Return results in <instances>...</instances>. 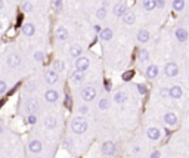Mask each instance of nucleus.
<instances>
[{
	"label": "nucleus",
	"instance_id": "1",
	"mask_svg": "<svg viewBox=\"0 0 189 158\" xmlns=\"http://www.w3.org/2000/svg\"><path fill=\"white\" fill-rule=\"evenodd\" d=\"M71 130L76 135H83L87 130V120H84L83 117H76L71 120Z\"/></svg>",
	"mask_w": 189,
	"mask_h": 158
},
{
	"label": "nucleus",
	"instance_id": "2",
	"mask_svg": "<svg viewBox=\"0 0 189 158\" xmlns=\"http://www.w3.org/2000/svg\"><path fill=\"white\" fill-rule=\"evenodd\" d=\"M96 98V89L93 86H86L83 90H81V99L86 102H92L95 101Z\"/></svg>",
	"mask_w": 189,
	"mask_h": 158
},
{
	"label": "nucleus",
	"instance_id": "3",
	"mask_svg": "<svg viewBox=\"0 0 189 158\" xmlns=\"http://www.w3.org/2000/svg\"><path fill=\"white\" fill-rule=\"evenodd\" d=\"M115 152H117V146H115L114 142L106 140V142L102 143V154H103V155H106V157H114Z\"/></svg>",
	"mask_w": 189,
	"mask_h": 158
},
{
	"label": "nucleus",
	"instance_id": "4",
	"mask_svg": "<svg viewBox=\"0 0 189 158\" xmlns=\"http://www.w3.org/2000/svg\"><path fill=\"white\" fill-rule=\"evenodd\" d=\"M164 74L166 77L171 79V77H176L179 74V67L176 62H167L166 67H164Z\"/></svg>",
	"mask_w": 189,
	"mask_h": 158
},
{
	"label": "nucleus",
	"instance_id": "5",
	"mask_svg": "<svg viewBox=\"0 0 189 158\" xmlns=\"http://www.w3.org/2000/svg\"><path fill=\"white\" fill-rule=\"evenodd\" d=\"M45 80L47 84H56L59 81V76L55 69H46L45 71Z\"/></svg>",
	"mask_w": 189,
	"mask_h": 158
},
{
	"label": "nucleus",
	"instance_id": "6",
	"mask_svg": "<svg viewBox=\"0 0 189 158\" xmlns=\"http://www.w3.org/2000/svg\"><path fill=\"white\" fill-rule=\"evenodd\" d=\"M174 37L177 39V42L180 43H185V42H188V30L186 28H183V27H177L176 30H174Z\"/></svg>",
	"mask_w": 189,
	"mask_h": 158
},
{
	"label": "nucleus",
	"instance_id": "7",
	"mask_svg": "<svg viewBox=\"0 0 189 158\" xmlns=\"http://www.w3.org/2000/svg\"><path fill=\"white\" fill-rule=\"evenodd\" d=\"M126 12H127V5H126L124 0H123V2H118V3L112 8V13H114L115 16H124Z\"/></svg>",
	"mask_w": 189,
	"mask_h": 158
},
{
	"label": "nucleus",
	"instance_id": "8",
	"mask_svg": "<svg viewBox=\"0 0 189 158\" xmlns=\"http://www.w3.org/2000/svg\"><path fill=\"white\" fill-rule=\"evenodd\" d=\"M158 74H160V68L157 67L155 64H151V65H148L146 71H145V76H146V79H148V80L157 79V77H158Z\"/></svg>",
	"mask_w": 189,
	"mask_h": 158
},
{
	"label": "nucleus",
	"instance_id": "9",
	"mask_svg": "<svg viewBox=\"0 0 189 158\" xmlns=\"http://www.w3.org/2000/svg\"><path fill=\"white\" fill-rule=\"evenodd\" d=\"M164 123H166L168 127H176L179 123V120H177V115L174 113H166L164 114Z\"/></svg>",
	"mask_w": 189,
	"mask_h": 158
},
{
	"label": "nucleus",
	"instance_id": "10",
	"mask_svg": "<svg viewBox=\"0 0 189 158\" xmlns=\"http://www.w3.org/2000/svg\"><path fill=\"white\" fill-rule=\"evenodd\" d=\"M146 136H148V139H151V140H160L163 133H161V130H160L158 127H148Z\"/></svg>",
	"mask_w": 189,
	"mask_h": 158
},
{
	"label": "nucleus",
	"instance_id": "11",
	"mask_svg": "<svg viewBox=\"0 0 189 158\" xmlns=\"http://www.w3.org/2000/svg\"><path fill=\"white\" fill-rule=\"evenodd\" d=\"M90 65V61H89V58H86V56H80L77 58V61H76V68H77L78 71H86L87 68H89Z\"/></svg>",
	"mask_w": 189,
	"mask_h": 158
},
{
	"label": "nucleus",
	"instance_id": "12",
	"mask_svg": "<svg viewBox=\"0 0 189 158\" xmlns=\"http://www.w3.org/2000/svg\"><path fill=\"white\" fill-rule=\"evenodd\" d=\"M28 149H30V152H33V154H40V152L43 151V145H42L40 140L31 139L30 143H28Z\"/></svg>",
	"mask_w": 189,
	"mask_h": 158
},
{
	"label": "nucleus",
	"instance_id": "13",
	"mask_svg": "<svg viewBox=\"0 0 189 158\" xmlns=\"http://www.w3.org/2000/svg\"><path fill=\"white\" fill-rule=\"evenodd\" d=\"M21 31H22V34L25 37H33L34 34H35V25L31 22H25L21 27Z\"/></svg>",
	"mask_w": 189,
	"mask_h": 158
},
{
	"label": "nucleus",
	"instance_id": "14",
	"mask_svg": "<svg viewBox=\"0 0 189 158\" xmlns=\"http://www.w3.org/2000/svg\"><path fill=\"white\" fill-rule=\"evenodd\" d=\"M168 89H170V98H173V99H180L183 96V89L179 84H173Z\"/></svg>",
	"mask_w": 189,
	"mask_h": 158
},
{
	"label": "nucleus",
	"instance_id": "15",
	"mask_svg": "<svg viewBox=\"0 0 189 158\" xmlns=\"http://www.w3.org/2000/svg\"><path fill=\"white\" fill-rule=\"evenodd\" d=\"M8 65L12 68H16L21 65V56L18 53H11L8 55Z\"/></svg>",
	"mask_w": 189,
	"mask_h": 158
},
{
	"label": "nucleus",
	"instance_id": "16",
	"mask_svg": "<svg viewBox=\"0 0 189 158\" xmlns=\"http://www.w3.org/2000/svg\"><path fill=\"white\" fill-rule=\"evenodd\" d=\"M71 81H73V84H81L83 81H84V72L83 71H78L76 69L73 74H71Z\"/></svg>",
	"mask_w": 189,
	"mask_h": 158
},
{
	"label": "nucleus",
	"instance_id": "17",
	"mask_svg": "<svg viewBox=\"0 0 189 158\" xmlns=\"http://www.w3.org/2000/svg\"><path fill=\"white\" fill-rule=\"evenodd\" d=\"M56 39L58 40H61V42H65V40H68V37H69V33H68L67 28H64V27H58L56 28Z\"/></svg>",
	"mask_w": 189,
	"mask_h": 158
},
{
	"label": "nucleus",
	"instance_id": "18",
	"mask_svg": "<svg viewBox=\"0 0 189 158\" xmlns=\"http://www.w3.org/2000/svg\"><path fill=\"white\" fill-rule=\"evenodd\" d=\"M123 22L126 24V25H133L136 22V13L132 11H127L126 15L123 16Z\"/></svg>",
	"mask_w": 189,
	"mask_h": 158
},
{
	"label": "nucleus",
	"instance_id": "19",
	"mask_svg": "<svg viewBox=\"0 0 189 158\" xmlns=\"http://www.w3.org/2000/svg\"><path fill=\"white\" fill-rule=\"evenodd\" d=\"M69 55L73 58H80L83 55V46L80 45H71L69 46Z\"/></svg>",
	"mask_w": 189,
	"mask_h": 158
},
{
	"label": "nucleus",
	"instance_id": "20",
	"mask_svg": "<svg viewBox=\"0 0 189 158\" xmlns=\"http://www.w3.org/2000/svg\"><path fill=\"white\" fill-rule=\"evenodd\" d=\"M25 109L30 114H34L39 109V102L35 101V99H28V101L25 102Z\"/></svg>",
	"mask_w": 189,
	"mask_h": 158
},
{
	"label": "nucleus",
	"instance_id": "21",
	"mask_svg": "<svg viewBox=\"0 0 189 158\" xmlns=\"http://www.w3.org/2000/svg\"><path fill=\"white\" fill-rule=\"evenodd\" d=\"M45 99L47 102H50V103H53V102H56L59 99V93L56 90H53V89H50V90H47L45 93Z\"/></svg>",
	"mask_w": 189,
	"mask_h": 158
},
{
	"label": "nucleus",
	"instance_id": "22",
	"mask_svg": "<svg viewBox=\"0 0 189 158\" xmlns=\"http://www.w3.org/2000/svg\"><path fill=\"white\" fill-rule=\"evenodd\" d=\"M149 37H151V34H149L148 30H139V31H137V35H136V39H137L139 43H146V42L149 40Z\"/></svg>",
	"mask_w": 189,
	"mask_h": 158
},
{
	"label": "nucleus",
	"instance_id": "23",
	"mask_svg": "<svg viewBox=\"0 0 189 158\" xmlns=\"http://www.w3.org/2000/svg\"><path fill=\"white\" fill-rule=\"evenodd\" d=\"M43 124H45V127L47 130H53V129H56V126H58V118H55V117H46Z\"/></svg>",
	"mask_w": 189,
	"mask_h": 158
},
{
	"label": "nucleus",
	"instance_id": "24",
	"mask_svg": "<svg viewBox=\"0 0 189 158\" xmlns=\"http://www.w3.org/2000/svg\"><path fill=\"white\" fill-rule=\"evenodd\" d=\"M99 39L102 42H110L112 39V30L111 28H103L99 33Z\"/></svg>",
	"mask_w": 189,
	"mask_h": 158
},
{
	"label": "nucleus",
	"instance_id": "25",
	"mask_svg": "<svg viewBox=\"0 0 189 158\" xmlns=\"http://www.w3.org/2000/svg\"><path fill=\"white\" fill-rule=\"evenodd\" d=\"M114 101L117 102V103H124V102L127 101V93L124 90H118L114 95Z\"/></svg>",
	"mask_w": 189,
	"mask_h": 158
},
{
	"label": "nucleus",
	"instance_id": "26",
	"mask_svg": "<svg viewBox=\"0 0 189 158\" xmlns=\"http://www.w3.org/2000/svg\"><path fill=\"white\" fill-rule=\"evenodd\" d=\"M171 6H173V9L176 12H182L185 9V6H186V2H185V0H173V2H171Z\"/></svg>",
	"mask_w": 189,
	"mask_h": 158
},
{
	"label": "nucleus",
	"instance_id": "27",
	"mask_svg": "<svg viewBox=\"0 0 189 158\" xmlns=\"http://www.w3.org/2000/svg\"><path fill=\"white\" fill-rule=\"evenodd\" d=\"M142 5H143L145 11L151 12V11H154V9L157 8V0H143Z\"/></svg>",
	"mask_w": 189,
	"mask_h": 158
},
{
	"label": "nucleus",
	"instance_id": "28",
	"mask_svg": "<svg viewBox=\"0 0 189 158\" xmlns=\"http://www.w3.org/2000/svg\"><path fill=\"white\" fill-rule=\"evenodd\" d=\"M52 69H55L56 72H62L64 71V68H65V65H64V62L62 61H59V59H56V61H53V65H52Z\"/></svg>",
	"mask_w": 189,
	"mask_h": 158
},
{
	"label": "nucleus",
	"instance_id": "29",
	"mask_svg": "<svg viewBox=\"0 0 189 158\" xmlns=\"http://www.w3.org/2000/svg\"><path fill=\"white\" fill-rule=\"evenodd\" d=\"M137 56H139V61H140V62H146V61L149 59V53H148L146 49H140Z\"/></svg>",
	"mask_w": 189,
	"mask_h": 158
},
{
	"label": "nucleus",
	"instance_id": "30",
	"mask_svg": "<svg viewBox=\"0 0 189 158\" xmlns=\"http://www.w3.org/2000/svg\"><path fill=\"white\" fill-rule=\"evenodd\" d=\"M95 15H96V18H98V19L102 21V19H105V18H106V9H105V8H99V9L96 11Z\"/></svg>",
	"mask_w": 189,
	"mask_h": 158
},
{
	"label": "nucleus",
	"instance_id": "31",
	"mask_svg": "<svg viewBox=\"0 0 189 158\" xmlns=\"http://www.w3.org/2000/svg\"><path fill=\"white\" fill-rule=\"evenodd\" d=\"M98 106H99V109H102V111H105L108 106H110V101L106 99V98H102L99 101V103H98Z\"/></svg>",
	"mask_w": 189,
	"mask_h": 158
},
{
	"label": "nucleus",
	"instance_id": "32",
	"mask_svg": "<svg viewBox=\"0 0 189 158\" xmlns=\"http://www.w3.org/2000/svg\"><path fill=\"white\" fill-rule=\"evenodd\" d=\"M160 96H161L163 99L170 98V89H167V87H161V89H160Z\"/></svg>",
	"mask_w": 189,
	"mask_h": 158
},
{
	"label": "nucleus",
	"instance_id": "33",
	"mask_svg": "<svg viewBox=\"0 0 189 158\" xmlns=\"http://www.w3.org/2000/svg\"><path fill=\"white\" fill-rule=\"evenodd\" d=\"M22 11H24V12L33 11V5H31L30 2H24V3H22Z\"/></svg>",
	"mask_w": 189,
	"mask_h": 158
},
{
	"label": "nucleus",
	"instance_id": "34",
	"mask_svg": "<svg viewBox=\"0 0 189 158\" xmlns=\"http://www.w3.org/2000/svg\"><path fill=\"white\" fill-rule=\"evenodd\" d=\"M27 121H28V124H35V123H37V117H35V114H30L28 118H27Z\"/></svg>",
	"mask_w": 189,
	"mask_h": 158
},
{
	"label": "nucleus",
	"instance_id": "35",
	"mask_svg": "<svg viewBox=\"0 0 189 158\" xmlns=\"http://www.w3.org/2000/svg\"><path fill=\"white\" fill-rule=\"evenodd\" d=\"M6 90H8V84H6V81L0 80V95H3Z\"/></svg>",
	"mask_w": 189,
	"mask_h": 158
},
{
	"label": "nucleus",
	"instance_id": "36",
	"mask_svg": "<svg viewBox=\"0 0 189 158\" xmlns=\"http://www.w3.org/2000/svg\"><path fill=\"white\" fill-rule=\"evenodd\" d=\"M53 8H55L56 11H61L62 9V0H55L53 2Z\"/></svg>",
	"mask_w": 189,
	"mask_h": 158
},
{
	"label": "nucleus",
	"instance_id": "37",
	"mask_svg": "<svg viewBox=\"0 0 189 158\" xmlns=\"http://www.w3.org/2000/svg\"><path fill=\"white\" fill-rule=\"evenodd\" d=\"M34 59L39 61V62H42V61H43V53H42V52H35V53H34Z\"/></svg>",
	"mask_w": 189,
	"mask_h": 158
},
{
	"label": "nucleus",
	"instance_id": "38",
	"mask_svg": "<svg viewBox=\"0 0 189 158\" xmlns=\"http://www.w3.org/2000/svg\"><path fill=\"white\" fill-rule=\"evenodd\" d=\"M78 113H80V114H87V113H89V106H86V105L80 106V108H78Z\"/></svg>",
	"mask_w": 189,
	"mask_h": 158
},
{
	"label": "nucleus",
	"instance_id": "39",
	"mask_svg": "<svg viewBox=\"0 0 189 158\" xmlns=\"http://www.w3.org/2000/svg\"><path fill=\"white\" fill-rule=\"evenodd\" d=\"M157 6H158L160 9H163V8L166 6V0H157Z\"/></svg>",
	"mask_w": 189,
	"mask_h": 158
},
{
	"label": "nucleus",
	"instance_id": "40",
	"mask_svg": "<svg viewBox=\"0 0 189 158\" xmlns=\"http://www.w3.org/2000/svg\"><path fill=\"white\" fill-rule=\"evenodd\" d=\"M132 76H133V71H129L127 74H124V76H123V79H124V80H129V79H132Z\"/></svg>",
	"mask_w": 189,
	"mask_h": 158
},
{
	"label": "nucleus",
	"instance_id": "41",
	"mask_svg": "<svg viewBox=\"0 0 189 158\" xmlns=\"http://www.w3.org/2000/svg\"><path fill=\"white\" fill-rule=\"evenodd\" d=\"M161 157V154H160V151H154L152 154H151V158H160Z\"/></svg>",
	"mask_w": 189,
	"mask_h": 158
},
{
	"label": "nucleus",
	"instance_id": "42",
	"mask_svg": "<svg viewBox=\"0 0 189 158\" xmlns=\"http://www.w3.org/2000/svg\"><path fill=\"white\" fill-rule=\"evenodd\" d=\"M137 89H139V92H140V93H146V89H145L143 84H137Z\"/></svg>",
	"mask_w": 189,
	"mask_h": 158
},
{
	"label": "nucleus",
	"instance_id": "43",
	"mask_svg": "<svg viewBox=\"0 0 189 158\" xmlns=\"http://www.w3.org/2000/svg\"><path fill=\"white\" fill-rule=\"evenodd\" d=\"M139 151H140V149H139V146H134V148H133V152H134V154H137Z\"/></svg>",
	"mask_w": 189,
	"mask_h": 158
},
{
	"label": "nucleus",
	"instance_id": "44",
	"mask_svg": "<svg viewBox=\"0 0 189 158\" xmlns=\"http://www.w3.org/2000/svg\"><path fill=\"white\" fill-rule=\"evenodd\" d=\"M3 6H5V2H3V0H0V11L3 9Z\"/></svg>",
	"mask_w": 189,
	"mask_h": 158
},
{
	"label": "nucleus",
	"instance_id": "45",
	"mask_svg": "<svg viewBox=\"0 0 189 158\" xmlns=\"http://www.w3.org/2000/svg\"><path fill=\"white\" fill-rule=\"evenodd\" d=\"M2 133H3V126L0 124V135H2Z\"/></svg>",
	"mask_w": 189,
	"mask_h": 158
},
{
	"label": "nucleus",
	"instance_id": "46",
	"mask_svg": "<svg viewBox=\"0 0 189 158\" xmlns=\"http://www.w3.org/2000/svg\"><path fill=\"white\" fill-rule=\"evenodd\" d=\"M2 30H3V22L0 21V31H2Z\"/></svg>",
	"mask_w": 189,
	"mask_h": 158
},
{
	"label": "nucleus",
	"instance_id": "47",
	"mask_svg": "<svg viewBox=\"0 0 189 158\" xmlns=\"http://www.w3.org/2000/svg\"><path fill=\"white\" fill-rule=\"evenodd\" d=\"M3 158H6V157H3Z\"/></svg>",
	"mask_w": 189,
	"mask_h": 158
}]
</instances>
